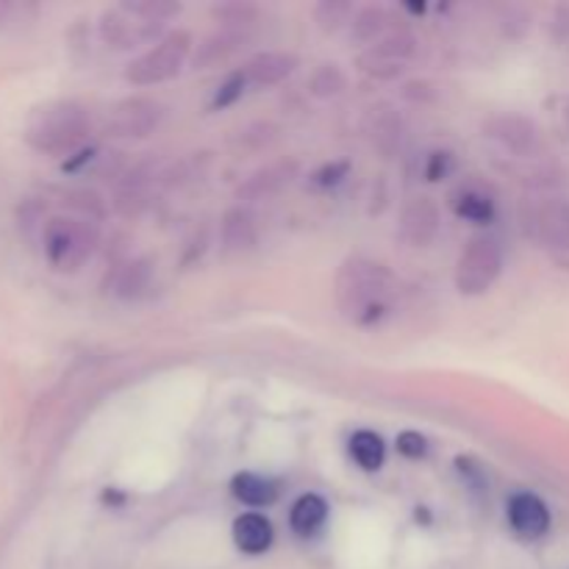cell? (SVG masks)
<instances>
[{
	"mask_svg": "<svg viewBox=\"0 0 569 569\" xmlns=\"http://www.w3.org/2000/svg\"><path fill=\"white\" fill-rule=\"evenodd\" d=\"M337 306L356 326H376L392 311L398 278L381 261L350 256L337 272Z\"/></svg>",
	"mask_w": 569,
	"mask_h": 569,
	"instance_id": "1",
	"label": "cell"
},
{
	"mask_svg": "<svg viewBox=\"0 0 569 569\" xmlns=\"http://www.w3.org/2000/svg\"><path fill=\"white\" fill-rule=\"evenodd\" d=\"M89 133V109L78 100H50L31 111L26 122V142L48 156L76 150Z\"/></svg>",
	"mask_w": 569,
	"mask_h": 569,
	"instance_id": "2",
	"label": "cell"
},
{
	"mask_svg": "<svg viewBox=\"0 0 569 569\" xmlns=\"http://www.w3.org/2000/svg\"><path fill=\"white\" fill-rule=\"evenodd\" d=\"M98 248V226L83 217H53L42 228L44 259L53 270L76 272Z\"/></svg>",
	"mask_w": 569,
	"mask_h": 569,
	"instance_id": "3",
	"label": "cell"
},
{
	"mask_svg": "<svg viewBox=\"0 0 569 569\" xmlns=\"http://www.w3.org/2000/svg\"><path fill=\"white\" fill-rule=\"evenodd\" d=\"M500 272H503V248L495 237L481 233V237H472L459 253L453 283L465 298H478L495 287Z\"/></svg>",
	"mask_w": 569,
	"mask_h": 569,
	"instance_id": "4",
	"label": "cell"
},
{
	"mask_svg": "<svg viewBox=\"0 0 569 569\" xmlns=\"http://www.w3.org/2000/svg\"><path fill=\"white\" fill-rule=\"evenodd\" d=\"M192 53V37L187 31H172L164 39L156 42L148 53L133 59L126 67V81L133 87H153V83H164L181 72V67L189 61Z\"/></svg>",
	"mask_w": 569,
	"mask_h": 569,
	"instance_id": "5",
	"label": "cell"
},
{
	"mask_svg": "<svg viewBox=\"0 0 569 569\" xmlns=\"http://www.w3.org/2000/svg\"><path fill=\"white\" fill-rule=\"evenodd\" d=\"M159 28L161 22L139 14L133 3H120L114 9L103 11V17H100V37L114 50L139 48V44L150 42L159 33Z\"/></svg>",
	"mask_w": 569,
	"mask_h": 569,
	"instance_id": "6",
	"label": "cell"
},
{
	"mask_svg": "<svg viewBox=\"0 0 569 569\" xmlns=\"http://www.w3.org/2000/svg\"><path fill=\"white\" fill-rule=\"evenodd\" d=\"M161 122V106L150 98H131L122 100L114 109L111 120L106 122V131L111 137H128V139H142L156 131Z\"/></svg>",
	"mask_w": 569,
	"mask_h": 569,
	"instance_id": "7",
	"label": "cell"
},
{
	"mask_svg": "<svg viewBox=\"0 0 569 569\" xmlns=\"http://www.w3.org/2000/svg\"><path fill=\"white\" fill-rule=\"evenodd\" d=\"M442 217H439V206L433 203L428 194H417L400 211V237L411 244V248H428L437 239Z\"/></svg>",
	"mask_w": 569,
	"mask_h": 569,
	"instance_id": "8",
	"label": "cell"
},
{
	"mask_svg": "<svg viewBox=\"0 0 569 569\" xmlns=\"http://www.w3.org/2000/svg\"><path fill=\"white\" fill-rule=\"evenodd\" d=\"M506 517L517 537L522 539H542L550 531V509L539 495L517 492L509 498Z\"/></svg>",
	"mask_w": 569,
	"mask_h": 569,
	"instance_id": "9",
	"label": "cell"
},
{
	"mask_svg": "<svg viewBox=\"0 0 569 569\" xmlns=\"http://www.w3.org/2000/svg\"><path fill=\"white\" fill-rule=\"evenodd\" d=\"M298 176V161L283 159V161H272V164L261 167L256 170L253 176L244 178L237 189V200H261L270 198V194L281 192L292 178Z\"/></svg>",
	"mask_w": 569,
	"mask_h": 569,
	"instance_id": "10",
	"label": "cell"
},
{
	"mask_svg": "<svg viewBox=\"0 0 569 569\" xmlns=\"http://www.w3.org/2000/svg\"><path fill=\"white\" fill-rule=\"evenodd\" d=\"M295 70H298V56L281 53V50H264V53H256L253 59L244 64L242 72L244 78H248V83L267 89L287 81Z\"/></svg>",
	"mask_w": 569,
	"mask_h": 569,
	"instance_id": "11",
	"label": "cell"
},
{
	"mask_svg": "<svg viewBox=\"0 0 569 569\" xmlns=\"http://www.w3.org/2000/svg\"><path fill=\"white\" fill-rule=\"evenodd\" d=\"M233 545H237L239 553L244 556H261L272 548V539H276V528H272L270 517L259 515V511H248V515H239L233 520L231 528Z\"/></svg>",
	"mask_w": 569,
	"mask_h": 569,
	"instance_id": "12",
	"label": "cell"
},
{
	"mask_svg": "<svg viewBox=\"0 0 569 569\" xmlns=\"http://www.w3.org/2000/svg\"><path fill=\"white\" fill-rule=\"evenodd\" d=\"M489 137L498 139L503 148H509L511 153L517 156H526L537 148V126L526 117H517V114H506L498 117L487 126Z\"/></svg>",
	"mask_w": 569,
	"mask_h": 569,
	"instance_id": "13",
	"label": "cell"
},
{
	"mask_svg": "<svg viewBox=\"0 0 569 569\" xmlns=\"http://www.w3.org/2000/svg\"><path fill=\"white\" fill-rule=\"evenodd\" d=\"M231 495L250 509H270L281 489H278V481L259 476V472H237L231 478Z\"/></svg>",
	"mask_w": 569,
	"mask_h": 569,
	"instance_id": "14",
	"label": "cell"
},
{
	"mask_svg": "<svg viewBox=\"0 0 569 569\" xmlns=\"http://www.w3.org/2000/svg\"><path fill=\"white\" fill-rule=\"evenodd\" d=\"M242 42L244 31H228V28H222V31L211 33V37H206L203 42L198 44V50H194L192 70H209V67L222 64V61H228L239 48H242Z\"/></svg>",
	"mask_w": 569,
	"mask_h": 569,
	"instance_id": "15",
	"label": "cell"
},
{
	"mask_svg": "<svg viewBox=\"0 0 569 569\" xmlns=\"http://www.w3.org/2000/svg\"><path fill=\"white\" fill-rule=\"evenodd\" d=\"M220 244L226 253H244V250H250L256 244L253 217L242 206H233V209H228L222 214Z\"/></svg>",
	"mask_w": 569,
	"mask_h": 569,
	"instance_id": "16",
	"label": "cell"
},
{
	"mask_svg": "<svg viewBox=\"0 0 569 569\" xmlns=\"http://www.w3.org/2000/svg\"><path fill=\"white\" fill-rule=\"evenodd\" d=\"M533 226L542 242H548L550 248H569V206L559 203V200H550L533 217Z\"/></svg>",
	"mask_w": 569,
	"mask_h": 569,
	"instance_id": "17",
	"label": "cell"
},
{
	"mask_svg": "<svg viewBox=\"0 0 569 569\" xmlns=\"http://www.w3.org/2000/svg\"><path fill=\"white\" fill-rule=\"evenodd\" d=\"M328 520V503L326 498L315 492L300 495L298 500L292 503V511H289V526L298 537H315Z\"/></svg>",
	"mask_w": 569,
	"mask_h": 569,
	"instance_id": "18",
	"label": "cell"
},
{
	"mask_svg": "<svg viewBox=\"0 0 569 569\" xmlns=\"http://www.w3.org/2000/svg\"><path fill=\"white\" fill-rule=\"evenodd\" d=\"M453 211L459 220L472 222V226H489L498 217V206L481 189H461V192H456Z\"/></svg>",
	"mask_w": 569,
	"mask_h": 569,
	"instance_id": "19",
	"label": "cell"
},
{
	"mask_svg": "<svg viewBox=\"0 0 569 569\" xmlns=\"http://www.w3.org/2000/svg\"><path fill=\"white\" fill-rule=\"evenodd\" d=\"M370 142L383 159H392L403 142V122L392 109H381L370 122Z\"/></svg>",
	"mask_w": 569,
	"mask_h": 569,
	"instance_id": "20",
	"label": "cell"
},
{
	"mask_svg": "<svg viewBox=\"0 0 569 569\" xmlns=\"http://www.w3.org/2000/svg\"><path fill=\"white\" fill-rule=\"evenodd\" d=\"M348 453L365 472H378L387 465V442L376 431H356L348 439Z\"/></svg>",
	"mask_w": 569,
	"mask_h": 569,
	"instance_id": "21",
	"label": "cell"
},
{
	"mask_svg": "<svg viewBox=\"0 0 569 569\" xmlns=\"http://www.w3.org/2000/svg\"><path fill=\"white\" fill-rule=\"evenodd\" d=\"M415 53V37L406 31L389 33L381 42H376L370 48V53L365 56V64H378V61H387V64H400L403 59Z\"/></svg>",
	"mask_w": 569,
	"mask_h": 569,
	"instance_id": "22",
	"label": "cell"
},
{
	"mask_svg": "<svg viewBox=\"0 0 569 569\" xmlns=\"http://www.w3.org/2000/svg\"><path fill=\"white\" fill-rule=\"evenodd\" d=\"M387 9L383 6H367L353 14V39L361 44L381 42V33L387 28Z\"/></svg>",
	"mask_w": 569,
	"mask_h": 569,
	"instance_id": "23",
	"label": "cell"
},
{
	"mask_svg": "<svg viewBox=\"0 0 569 569\" xmlns=\"http://www.w3.org/2000/svg\"><path fill=\"white\" fill-rule=\"evenodd\" d=\"M345 87H348V78L339 64H320L309 78V94L320 100L337 98L345 92Z\"/></svg>",
	"mask_w": 569,
	"mask_h": 569,
	"instance_id": "24",
	"label": "cell"
},
{
	"mask_svg": "<svg viewBox=\"0 0 569 569\" xmlns=\"http://www.w3.org/2000/svg\"><path fill=\"white\" fill-rule=\"evenodd\" d=\"M148 281H150L148 261L144 259L131 261V264L120 272V281H117V295H120V298H137V295H142L144 289H148Z\"/></svg>",
	"mask_w": 569,
	"mask_h": 569,
	"instance_id": "25",
	"label": "cell"
},
{
	"mask_svg": "<svg viewBox=\"0 0 569 569\" xmlns=\"http://www.w3.org/2000/svg\"><path fill=\"white\" fill-rule=\"evenodd\" d=\"M350 14H353V6L342 3V0H322L315 9L317 26L326 33H337L350 20Z\"/></svg>",
	"mask_w": 569,
	"mask_h": 569,
	"instance_id": "26",
	"label": "cell"
},
{
	"mask_svg": "<svg viewBox=\"0 0 569 569\" xmlns=\"http://www.w3.org/2000/svg\"><path fill=\"white\" fill-rule=\"evenodd\" d=\"M214 14L220 17L222 28H228V31H244L248 26H253L259 11H256V6L231 3V6H217Z\"/></svg>",
	"mask_w": 569,
	"mask_h": 569,
	"instance_id": "27",
	"label": "cell"
},
{
	"mask_svg": "<svg viewBox=\"0 0 569 569\" xmlns=\"http://www.w3.org/2000/svg\"><path fill=\"white\" fill-rule=\"evenodd\" d=\"M244 87H248L244 72H231V76L217 87L214 98H211V109L220 111V109H228V106H233L244 94Z\"/></svg>",
	"mask_w": 569,
	"mask_h": 569,
	"instance_id": "28",
	"label": "cell"
},
{
	"mask_svg": "<svg viewBox=\"0 0 569 569\" xmlns=\"http://www.w3.org/2000/svg\"><path fill=\"white\" fill-rule=\"evenodd\" d=\"M456 170V156L450 150H433L426 161V181L439 183L445 178L453 176Z\"/></svg>",
	"mask_w": 569,
	"mask_h": 569,
	"instance_id": "29",
	"label": "cell"
},
{
	"mask_svg": "<svg viewBox=\"0 0 569 569\" xmlns=\"http://www.w3.org/2000/svg\"><path fill=\"white\" fill-rule=\"evenodd\" d=\"M348 172H350V161H345V159L328 161V164H322L320 170L311 176V183H315V187H320V189L339 187V183L348 178Z\"/></svg>",
	"mask_w": 569,
	"mask_h": 569,
	"instance_id": "30",
	"label": "cell"
},
{
	"mask_svg": "<svg viewBox=\"0 0 569 569\" xmlns=\"http://www.w3.org/2000/svg\"><path fill=\"white\" fill-rule=\"evenodd\" d=\"M395 448H398L400 456L417 461V459H426L428 450H431V445H428V439L422 437L420 431H403V433H398V442H395Z\"/></svg>",
	"mask_w": 569,
	"mask_h": 569,
	"instance_id": "31",
	"label": "cell"
},
{
	"mask_svg": "<svg viewBox=\"0 0 569 569\" xmlns=\"http://www.w3.org/2000/svg\"><path fill=\"white\" fill-rule=\"evenodd\" d=\"M33 17V6L28 3H3L0 0V28L17 26V22H28Z\"/></svg>",
	"mask_w": 569,
	"mask_h": 569,
	"instance_id": "32",
	"label": "cell"
},
{
	"mask_svg": "<svg viewBox=\"0 0 569 569\" xmlns=\"http://www.w3.org/2000/svg\"><path fill=\"white\" fill-rule=\"evenodd\" d=\"M456 467H459L461 478H465L467 483H472V487H476V483L483 478L481 467H478L472 459H467V456H459V459H456ZM478 487H481V483H478ZM481 489H483V487H481Z\"/></svg>",
	"mask_w": 569,
	"mask_h": 569,
	"instance_id": "33",
	"label": "cell"
}]
</instances>
